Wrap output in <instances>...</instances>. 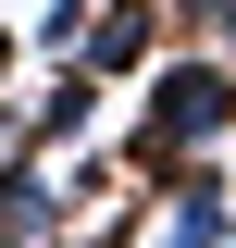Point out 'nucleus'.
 <instances>
[{
    "mask_svg": "<svg viewBox=\"0 0 236 248\" xmlns=\"http://www.w3.org/2000/svg\"><path fill=\"white\" fill-rule=\"evenodd\" d=\"M124 87H137V112H124V174H174V161H224L236 149V50L162 37Z\"/></svg>",
    "mask_w": 236,
    "mask_h": 248,
    "instance_id": "obj_1",
    "label": "nucleus"
},
{
    "mask_svg": "<svg viewBox=\"0 0 236 248\" xmlns=\"http://www.w3.org/2000/svg\"><path fill=\"white\" fill-rule=\"evenodd\" d=\"M149 199L124 211V248H224L236 223V174L224 161H174V174H137Z\"/></svg>",
    "mask_w": 236,
    "mask_h": 248,
    "instance_id": "obj_2",
    "label": "nucleus"
},
{
    "mask_svg": "<svg viewBox=\"0 0 236 248\" xmlns=\"http://www.w3.org/2000/svg\"><path fill=\"white\" fill-rule=\"evenodd\" d=\"M75 211H87V199H75V161L62 149H13L0 161V248H62Z\"/></svg>",
    "mask_w": 236,
    "mask_h": 248,
    "instance_id": "obj_3",
    "label": "nucleus"
},
{
    "mask_svg": "<svg viewBox=\"0 0 236 248\" xmlns=\"http://www.w3.org/2000/svg\"><path fill=\"white\" fill-rule=\"evenodd\" d=\"M149 50H162V0H100V13H87V37H75V62H87L100 87H124Z\"/></svg>",
    "mask_w": 236,
    "mask_h": 248,
    "instance_id": "obj_4",
    "label": "nucleus"
},
{
    "mask_svg": "<svg viewBox=\"0 0 236 248\" xmlns=\"http://www.w3.org/2000/svg\"><path fill=\"white\" fill-rule=\"evenodd\" d=\"M100 99L112 87H100L87 62H50V99H13V112H25V149H75V137L100 124Z\"/></svg>",
    "mask_w": 236,
    "mask_h": 248,
    "instance_id": "obj_5",
    "label": "nucleus"
},
{
    "mask_svg": "<svg viewBox=\"0 0 236 248\" xmlns=\"http://www.w3.org/2000/svg\"><path fill=\"white\" fill-rule=\"evenodd\" d=\"M87 13H100V0H37V13H25L13 37H25L37 62H75V37H87Z\"/></svg>",
    "mask_w": 236,
    "mask_h": 248,
    "instance_id": "obj_6",
    "label": "nucleus"
},
{
    "mask_svg": "<svg viewBox=\"0 0 236 248\" xmlns=\"http://www.w3.org/2000/svg\"><path fill=\"white\" fill-rule=\"evenodd\" d=\"M162 37H186V50H236V0H162Z\"/></svg>",
    "mask_w": 236,
    "mask_h": 248,
    "instance_id": "obj_7",
    "label": "nucleus"
},
{
    "mask_svg": "<svg viewBox=\"0 0 236 248\" xmlns=\"http://www.w3.org/2000/svg\"><path fill=\"white\" fill-rule=\"evenodd\" d=\"M13 149H25V112H13V99H0V161H13Z\"/></svg>",
    "mask_w": 236,
    "mask_h": 248,
    "instance_id": "obj_8",
    "label": "nucleus"
},
{
    "mask_svg": "<svg viewBox=\"0 0 236 248\" xmlns=\"http://www.w3.org/2000/svg\"><path fill=\"white\" fill-rule=\"evenodd\" d=\"M13 62H25V37H13V13H0V87H13Z\"/></svg>",
    "mask_w": 236,
    "mask_h": 248,
    "instance_id": "obj_9",
    "label": "nucleus"
},
{
    "mask_svg": "<svg viewBox=\"0 0 236 248\" xmlns=\"http://www.w3.org/2000/svg\"><path fill=\"white\" fill-rule=\"evenodd\" d=\"M224 248H236V223H224Z\"/></svg>",
    "mask_w": 236,
    "mask_h": 248,
    "instance_id": "obj_10",
    "label": "nucleus"
}]
</instances>
